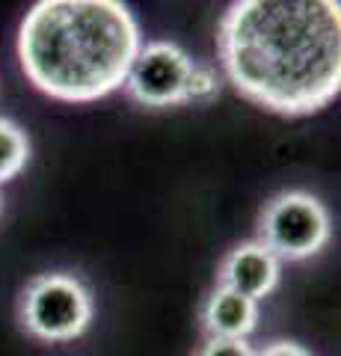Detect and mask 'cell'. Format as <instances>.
Masks as SVG:
<instances>
[{
  "instance_id": "obj_6",
  "label": "cell",
  "mask_w": 341,
  "mask_h": 356,
  "mask_svg": "<svg viewBox=\"0 0 341 356\" xmlns=\"http://www.w3.org/2000/svg\"><path fill=\"white\" fill-rule=\"evenodd\" d=\"M282 264L264 243L258 241H244L235 250L226 252V259L219 261L217 280L228 291H238L240 297L258 300L276 291L279 285Z\"/></svg>"
},
{
  "instance_id": "obj_9",
  "label": "cell",
  "mask_w": 341,
  "mask_h": 356,
  "mask_svg": "<svg viewBox=\"0 0 341 356\" xmlns=\"http://www.w3.org/2000/svg\"><path fill=\"white\" fill-rule=\"evenodd\" d=\"M219 95V74L214 65L196 63L190 83H187V104H208Z\"/></svg>"
},
{
  "instance_id": "obj_1",
  "label": "cell",
  "mask_w": 341,
  "mask_h": 356,
  "mask_svg": "<svg viewBox=\"0 0 341 356\" xmlns=\"http://www.w3.org/2000/svg\"><path fill=\"white\" fill-rule=\"evenodd\" d=\"M217 57L247 102L279 116H312L341 92V6L235 0L219 18Z\"/></svg>"
},
{
  "instance_id": "obj_10",
  "label": "cell",
  "mask_w": 341,
  "mask_h": 356,
  "mask_svg": "<svg viewBox=\"0 0 341 356\" xmlns=\"http://www.w3.org/2000/svg\"><path fill=\"white\" fill-rule=\"evenodd\" d=\"M196 356H256L247 339H208Z\"/></svg>"
},
{
  "instance_id": "obj_11",
  "label": "cell",
  "mask_w": 341,
  "mask_h": 356,
  "mask_svg": "<svg viewBox=\"0 0 341 356\" xmlns=\"http://www.w3.org/2000/svg\"><path fill=\"white\" fill-rule=\"evenodd\" d=\"M256 356H312V353L306 350L303 344L279 339V341H270V344H264V348H261Z\"/></svg>"
},
{
  "instance_id": "obj_4",
  "label": "cell",
  "mask_w": 341,
  "mask_h": 356,
  "mask_svg": "<svg viewBox=\"0 0 341 356\" xmlns=\"http://www.w3.org/2000/svg\"><path fill=\"white\" fill-rule=\"evenodd\" d=\"M329 235L333 220L326 205L306 191L276 193L258 217V243H264L279 261L312 259L329 243Z\"/></svg>"
},
{
  "instance_id": "obj_7",
  "label": "cell",
  "mask_w": 341,
  "mask_h": 356,
  "mask_svg": "<svg viewBox=\"0 0 341 356\" xmlns=\"http://www.w3.org/2000/svg\"><path fill=\"white\" fill-rule=\"evenodd\" d=\"M202 327L208 339H249L258 327V303L217 285L202 306Z\"/></svg>"
},
{
  "instance_id": "obj_12",
  "label": "cell",
  "mask_w": 341,
  "mask_h": 356,
  "mask_svg": "<svg viewBox=\"0 0 341 356\" xmlns=\"http://www.w3.org/2000/svg\"><path fill=\"white\" fill-rule=\"evenodd\" d=\"M0 208H3V199H0Z\"/></svg>"
},
{
  "instance_id": "obj_5",
  "label": "cell",
  "mask_w": 341,
  "mask_h": 356,
  "mask_svg": "<svg viewBox=\"0 0 341 356\" xmlns=\"http://www.w3.org/2000/svg\"><path fill=\"white\" fill-rule=\"evenodd\" d=\"M196 60L181 44L169 39L146 42L131 63L125 77V92L142 107H178L187 104V83H190Z\"/></svg>"
},
{
  "instance_id": "obj_3",
  "label": "cell",
  "mask_w": 341,
  "mask_h": 356,
  "mask_svg": "<svg viewBox=\"0 0 341 356\" xmlns=\"http://www.w3.org/2000/svg\"><path fill=\"white\" fill-rule=\"evenodd\" d=\"M95 303L78 276L51 270L39 273L24 285L18 297V324L27 336L63 344L81 339L92 324Z\"/></svg>"
},
{
  "instance_id": "obj_8",
  "label": "cell",
  "mask_w": 341,
  "mask_h": 356,
  "mask_svg": "<svg viewBox=\"0 0 341 356\" xmlns=\"http://www.w3.org/2000/svg\"><path fill=\"white\" fill-rule=\"evenodd\" d=\"M27 161H30L27 131L9 116H0V184L18 178L24 172Z\"/></svg>"
},
{
  "instance_id": "obj_2",
  "label": "cell",
  "mask_w": 341,
  "mask_h": 356,
  "mask_svg": "<svg viewBox=\"0 0 341 356\" xmlns=\"http://www.w3.org/2000/svg\"><path fill=\"white\" fill-rule=\"evenodd\" d=\"M140 48V24L119 0H39L18 27L27 83L65 104H92L122 89Z\"/></svg>"
}]
</instances>
